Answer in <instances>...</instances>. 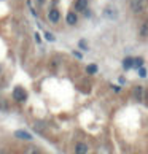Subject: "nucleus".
Returning a JSON list of instances; mask_svg holds the SVG:
<instances>
[{"mask_svg": "<svg viewBox=\"0 0 148 154\" xmlns=\"http://www.w3.org/2000/svg\"><path fill=\"white\" fill-rule=\"evenodd\" d=\"M13 97H14V100H18V102H26L27 100V94L22 88H14Z\"/></svg>", "mask_w": 148, "mask_h": 154, "instance_id": "obj_1", "label": "nucleus"}, {"mask_svg": "<svg viewBox=\"0 0 148 154\" xmlns=\"http://www.w3.org/2000/svg\"><path fill=\"white\" fill-rule=\"evenodd\" d=\"M131 8L134 13H142L143 11V0H131Z\"/></svg>", "mask_w": 148, "mask_h": 154, "instance_id": "obj_2", "label": "nucleus"}, {"mask_svg": "<svg viewBox=\"0 0 148 154\" xmlns=\"http://www.w3.org/2000/svg\"><path fill=\"white\" fill-rule=\"evenodd\" d=\"M75 154H88V145L83 141H78L75 145Z\"/></svg>", "mask_w": 148, "mask_h": 154, "instance_id": "obj_3", "label": "nucleus"}, {"mask_svg": "<svg viewBox=\"0 0 148 154\" xmlns=\"http://www.w3.org/2000/svg\"><path fill=\"white\" fill-rule=\"evenodd\" d=\"M48 19H49L51 22H53V24H56V22H58V21L61 19V14H59V11L56 10V8H53V10H51L49 13H48Z\"/></svg>", "mask_w": 148, "mask_h": 154, "instance_id": "obj_4", "label": "nucleus"}, {"mask_svg": "<svg viewBox=\"0 0 148 154\" xmlns=\"http://www.w3.org/2000/svg\"><path fill=\"white\" fill-rule=\"evenodd\" d=\"M14 137L16 138H21V140H32V135L29 132H26V130H16Z\"/></svg>", "mask_w": 148, "mask_h": 154, "instance_id": "obj_5", "label": "nucleus"}, {"mask_svg": "<svg viewBox=\"0 0 148 154\" xmlns=\"http://www.w3.org/2000/svg\"><path fill=\"white\" fill-rule=\"evenodd\" d=\"M134 99L137 102H142V99H143V88L142 86L134 88Z\"/></svg>", "mask_w": 148, "mask_h": 154, "instance_id": "obj_6", "label": "nucleus"}, {"mask_svg": "<svg viewBox=\"0 0 148 154\" xmlns=\"http://www.w3.org/2000/svg\"><path fill=\"white\" fill-rule=\"evenodd\" d=\"M88 7V0H75V10L77 11H84Z\"/></svg>", "mask_w": 148, "mask_h": 154, "instance_id": "obj_7", "label": "nucleus"}, {"mask_svg": "<svg viewBox=\"0 0 148 154\" xmlns=\"http://www.w3.org/2000/svg\"><path fill=\"white\" fill-rule=\"evenodd\" d=\"M65 19H67V24H70V26H75L77 24V21H78V18H77V14L75 13H67V16H65Z\"/></svg>", "mask_w": 148, "mask_h": 154, "instance_id": "obj_8", "label": "nucleus"}, {"mask_svg": "<svg viewBox=\"0 0 148 154\" xmlns=\"http://www.w3.org/2000/svg\"><path fill=\"white\" fill-rule=\"evenodd\" d=\"M139 35H140L142 38H148V21L142 24L140 30H139Z\"/></svg>", "mask_w": 148, "mask_h": 154, "instance_id": "obj_9", "label": "nucleus"}, {"mask_svg": "<svg viewBox=\"0 0 148 154\" xmlns=\"http://www.w3.org/2000/svg\"><path fill=\"white\" fill-rule=\"evenodd\" d=\"M123 67L126 68V70L132 68V67H134V59H132V57H126V59L123 60Z\"/></svg>", "mask_w": 148, "mask_h": 154, "instance_id": "obj_10", "label": "nucleus"}, {"mask_svg": "<svg viewBox=\"0 0 148 154\" xmlns=\"http://www.w3.org/2000/svg\"><path fill=\"white\" fill-rule=\"evenodd\" d=\"M86 72L89 73V75H93V73L97 72V65H96V64H91V65H88V67H86Z\"/></svg>", "mask_w": 148, "mask_h": 154, "instance_id": "obj_11", "label": "nucleus"}, {"mask_svg": "<svg viewBox=\"0 0 148 154\" xmlns=\"http://www.w3.org/2000/svg\"><path fill=\"white\" fill-rule=\"evenodd\" d=\"M105 16L107 18H115V10H112V8H105Z\"/></svg>", "mask_w": 148, "mask_h": 154, "instance_id": "obj_12", "label": "nucleus"}, {"mask_svg": "<svg viewBox=\"0 0 148 154\" xmlns=\"http://www.w3.org/2000/svg\"><path fill=\"white\" fill-rule=\"evenodd\" d=\"M142 65H143V59H142V57H137V59H134V67L140 68Z\"/></svg>", "mask_w": 148, "mask_h": 154, "instance_id": "obj_13", "label": "nucleus"}, {"mask_svg": "<svg viewBox=\"0 0 148 154\" xmlns=\"http://www.w3.org/2000/svg\"><path fill=\"white\" fill-rule=\"evenodd\" d=\"M45 37H46V38L49 40V42H54V40H56V38H54V37L49 33V32H45Z\"/></svg>", "mask_w": 148, "mask_h": 154, "instance_id": "obj_14", "label": "nucleus"}, {"mask_svg": "<svg viewBox=\"0 0 148 154\" xmlns=\"http://www.w3.org/2000/svg\"><path fill=\"white\" fill-rule=\"evenodd\" d=\"M140 75H142V76H145V75H146V72H145V68H142V67H140Z\"/></svg>", "mask_w": 148, "mask_h": 154, "instance_id": "obj_15", "label": "nucleus"}, {"mask_svg": "<svg viewBox=\"0 0 148 154\" xmlns=\"http://www.w3.org/2000/svg\"><path fill=\"white\" fill-rule=\"evenodd\" d=\"M45 2V0H38V3H43Z\"/></svg>", "mask_w": 148, "mask_h": 154, "instance_id": "obj_16", "label": "nucleus"}, {"mask_svg": "<svg viewBox=\"0 0 148 154\" xmlns=\"http://www.w3.org/2000/svg\"><path fill=\"white\" fill-rule=\"evenodd\" d=\"M32 154H37V152H32Z\"/></svg>", "mask_w": 148, "mask_h": 154, "instance_id": "obj_17", "label": "nucleus"}]
</instances>
